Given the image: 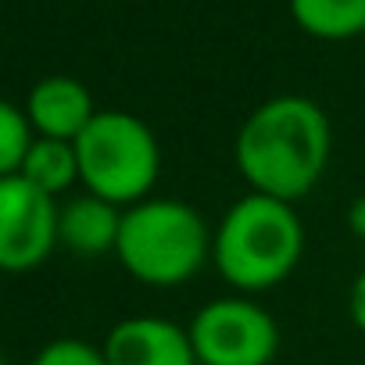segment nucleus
<instances>
[{
  "mask_svg": "<svg viewBox=\"0 0 365 365\" xmlns=\"http://www.w3.org/2000/svg\"><path fill=\"white\" fill-rule=\"evenodd\" d=\"M294 26L326 43H344L365 33V0H290Z\"/></svg>",
  "mask_w": 365,
  "mask_h": 365,
  "instance_id": "9b49d317",
  "label": "nucleus"
},
{
  "mask_svg": "<svg viewBox=\"0 0 365 365\" xmlns=\"http://www.w3.org/2000/svg\"><path fill=\"white\" fill-rule=\"evenodd\" d=\"M22 108L36 136L68 140V143H76L79 133L101 111L86 83H79L76 76H43L40 83H33Z\"/></svg>",
  "mask_w": 365,
  "mask_h": 365,
  "instance_id": "6e6552de",
  "label": "nucleus"
},
{
  "mask_svg": "<svg viewBox=\"0 0 365 365\" xmlns=\"http://www.w3.org/2000/svg\"><path fill=\"white\" fill-rule=\"evenodd\" d=\"M33 140H36V133L26 118V108L0 97V179L22 172V161H26Z\"/></svg>",
  "mask_w": 365,
  "mask_h": 365,
  "instance_id": "f8f14e48",
  "label": "nucleus"
},
{
  "mask_svg": "<svg viewBox=\"0 0 365 365\" xmlns=\"http://www.w3.org/2000/svg\"><path fill=\"white\" fill-rule=\"evenodd\" d=\"M308 247L297 205L244 194L212 222V269L233 294H269L287 283Z\"/></svg>",
  "mask_w": 365,
  "mask_h": 365,
  "instance_id": "f03ea898",
  "label": "nucleus"
},
{
  "mask_svg": "<svg viewBox=\"0 0 365 365\" xmlns=\"http://www.w3.org/2000/svg\"><path fill=\"white\" fill-rule=\"evenodd\" d=\"M333 161V122L304 93H279L247 111L233 136V165L251 194L301 205Z\"/></svg>",
  "mask_w": 365,
  "mask_h": 365,
  "instance_id": "f257e3e1",
  "label": "nucleus"
},
{
  "mask_svg": "<svg viewBox=\"0 0 365 365\" xmlns=\"http://www.w3.org/2000/svg\"><path fill=\"white\" fill-rule=\"evenodd\" d=\"M197 365H272L283 333L276 315L251 294H219L187 322Z\"/></svg>",
  "mask_w": 365,
  "mask_h": 365,
  "instance_id": "39448f33",
  "label": "nucleus"
},
{
  "mask_svg": "<svg viewBox=\"0 0 365 365\" xmlns=\"http://www.w3.org/2000/svg\"><path fill=\"white\" fill-rule=\"evenodd\" d=\"M76 154L79 190L122 212L154 197L165 154L158 133L140 115L125 108H101L93 122L79 133Z\"/></svg>",
  "mask_w": 365,
  "mask_h": 365,
  "instance_id": "20e7f679",
  "label": "nucleus"
},
{
  "mask_svg": "<svg viewBox=\"0 0 365 365\" xmlns=\"http://www.w3.org/2000/svg\"><path fill=\"white\" fill-rule=\"evenodd\" d=\"M111 258L147 290H179L212 265V222L190 201L154 194L122 212Z\"/></svg>",
  "mask_w": 365,
  "mask_h": 365,
  "instance_id": "7ed1b4c3",
  "label": "nucleus"
},
{
  "mask_svg": "<svg viewBox=\"0 0 365 365\" xmlns=\"http://www.w3.org/2000/svg\"><path fill=\"white\" fill-rule=\"evenodd\" d=\"M122 226V208L76 190L72 197L58 201V247H65L76 258H108L115 255Z\"/></svg>",
  "mask_w": 365,
  "mask_h": 365,
  "instance_id": "1a4fd4ad",
  "label": "nucleus"
},
{
  "mask_svg": "<svg viewBox=\"0 0 365 365\" xmlns=\"http://www.w3.org/2000/svg\"><path fill=\"white\" fill-rule=\"evenodd\" d=\"M0 365H8V358H4V354H0Z\"/></svg>",
  "mask_w": 365,
  "mask_h": 365,
  "instance_id": "dca6fc26",
  "label": "nucleus"
},
{
  "mask_svg": "<svg viewBox=\"0 0 365 365\" xmlns=\"http://www.w3.org/2000/svg\"><path fill=\"white\" fill-rule=\"evenodd\" d=\"M347 315H351L354 329L365 333V269H361V272L354 276V283H351V294H347Z\"/></svg>",
  "mask_w": 365,
  "mask_h": 365,
  "instance_id": "4468645a",
  "label": "nucleus"
},
{
  "mask_svg": "<svg viewBox=\"0 0 365 365\" xmlns=\"http://www.w3.org/2000/svg\"><path fill=\"white\" fill-rule=\"evenodd\" d=\"M347 230H351V237H358L365 244V194H358L347 205Z\"/></svg>",
  "mask_w": 365,
  "mask_h": 365,
  "instance_id": "2eb2a0df",
  "label": "nucleus"
},
{
  "mask_svg": "<svg viewBox=\"0 0 365 365\" xmlns=\"http://www.w3.org/2000/svg\"><path fill=\"white\" fill-rule=\"evenodd\" d=\"M101 351L108 365H197L187 326L165 315L118 319L104 333Z\"/></svg>",
  "mask_w": 365,
  "mask_h": 365,
  "instance_id": "0eeeda50",
  "label": "nucleus"
},
{
  "mask_svg": "<svg viewBox=\"0 0 365 365\" xmlns=\"http://www.w3.org/2000/svg\"><path fill=\"white\" fill-rule=\"evenodd\" d=\"M58 251V201L26 175L0 179V272L22 276Z\"/></svg>",
  "mask_w": 365,
  "mask_h": 365,
  "instance_id": "423d86ee",
  "label": "nucleus"
},
{
  "mask_svg": "<svg viewBox=\"0 0 365 365\" xmlns=\"http://www.w3.org/2000/svg\"><path fill=\"white\" fill-rule=\"evenodd\" d=\"M33 365H108V358L101 344H90L83 336H54L36 351Z\"/></svg>",
  "mask_w": 365,
  "mask_h": 365,
  "instance_id": "ddd939ff",
  "label": "nucleus"
},
{
  "mask_svg": "<svg viewBox=\"0 0 365 365\" xmlns=\"http://www.w3.org/2000/svg\"><path fill=\"white\" fill-rule=\"evenodd\" d=\"M19 175H26L36 190H43L54 201L72 197L79 190V154H76V143L36 136Z\"/></svg>",
  "mask_w": 365,
  "mask_h": 365,
  "instance_id": "9d476101",
  "label": "nucleus"
}]
</instances>
